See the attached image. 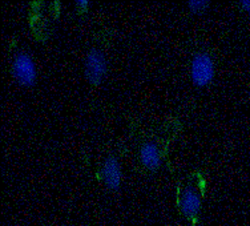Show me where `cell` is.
<instances>
[{
	"label": "cell",
	"instance_id": "7",
	"mask_svg": "<svg viewBox=\"0 0 250 226\" xmlns=\"http://www.w3.org/2000/svg\"><path fill=\"white\" fill-rule=\"evenodd\" d=\"M209 4H210L209 0H189V1H188V5H189L192 10H202V8H205V7H208Z\"/></svg>",
	"mask_w": 250,
	"mask_h": 226
},
{
	"label": "cell",
	"instance_id": "1",
	"mask_svg": "<svg viewBox=\"0 0 250 226\" xmlns=\"http://www.w3.org/2000/svg\"><path fill=\"white\" fill-rule=\"evenodd\" d=\"M202 186L197 178L190 177L181 185L178 192V207L184 216L193 218L201 207Z\"/></svg>",
	"mask_w": 250,
	"mask_h": 226
},
{
	"label": "cell",
	"instance_id": "4",
	"mask_svg": "<svg viewBox=\"0 0 250 226\" xmlns=\"http://www.w3.org/2000/svg\"><path fill=\"white\" fill-rule=\"evenodd\" d=\"M108 62L104 52L99 48H92L85 56L84 62V71L85 75L92 82H101V79L105 76Z\"/></svg>",
	"mask_w": 250,
	"mask_h": 226
},
{
	"label": "cell",
	"instance_id": "5",
	"mask_svg": "<svg viewBox=\"0 0 250 226\" xmlns=\"http://www.w3.org/2000/svg\"><path fill=\"white\" fill-rule=\"evenodd\" d=\"M100 177L109 188H119L123 180V170L119 160L115 156H109L104 160L100 168Z\"/></svg>",
	"mask_w": 250,
	"mask_h": 226
},
{
	"label": "cell",
	"instance_id": "9",
	"mask_svg": "<svg viewBox=\"0 0 250 226\" xmlns=\"http://www.w3.org/2000/svg\"><path fill=\"white\" fill-rule=\"evenodd\" d=\"M241 5L248 8V10H250V0H242V1H241Z\"/></svg>",
	"mask_w": 250,
	"mask_h": 226
},
{
	"label": "cell",
	"instance_id": "8",
	"mask_svg": "<svg viewBox=\"0 0 250 226\" xmlns=\"http://www.w3.org/2000/svg\"><path fill=\"white\" fill-rule=\"evenodd\" d=\"M76 5H79V7H88V5H89V1H88V0H77Z\"/></svg>",
	"mask_w": 250,
	"mask_h": 226
},
{
	"label": "cell",
	"instance_id": "3",
	"mask_svg": "<svg viewBox=\"0 0 250 226\" xmlns=\"http://www.w3.org/2000/svg\"><path fill=\"white\" fill-rule=\"evenodd\" d=\"M12 73L23 84L34 82L38 76V69L34 58L24 51L16 53L12 62Z\"/></svg>",
	"mask_w": 250,
	"mask_h": 226
},
{
	"label": "cell",
	"instance_id": "6",
	"mask_svg": "<svg viewBox=\"0 0 250 226\" xmlns=\"http://www.w3.org/2000/svg\"><path fill=\"white\" fill-rule=\"evenodd\" d=\"M140 159L145 166L154 169L161 164V150L154 141H146L141 145L140 149Z\"/></svg>",
	"mask_w": 250,
	"mask_h": 226
},
{
	"label": "cell",
	"instance_id": "2",
	"mask_svg": "<svg viewBox=\"0 0 250 226\" xmlns=\"http://www.w3.org/2000/svg\"><path fill=\"white\" fill-rule=\"evenodd\" d=\"M214 60L208 52H197L190 63V76L198 85H205L214 77Z\"/></svg>",
	"mask_w": 250,
	"mask_h": 226
}]
</instances>
